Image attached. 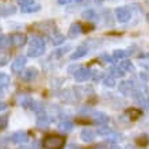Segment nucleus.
Segmentation results:
<instances>
[{"label": "nucleus", "instance_id": "f257e3e1", "mask_svg": "<svg viewBox=\"0 0 149 149\" xmlns=\"http://www.w3.org/2000/svg\"><path fill=\"white\" fill-rule=\"evenodd\" d=\"M46 47V42L42 37H33L30 39V47L27 50V56L29 57H39L43 54Z\"/></svg>", "mask_w": 149, "mask_h": 149}, {"label": "nucleus", "instance_id": "f03ea898", "mask_svg": "<svg viewBox=\"0 0 149 149\" xmlns=\"http://www.w3.org/2000/svg\"><path fill=\"white\" fill-rule=\"evenodd\" d=\"M64 145H65V137L61 136H47L42 141V146L45 149H63Z\"/></svg>", "mask_w": 149, "mask_h": 149}, {"label": "nucleus", "instance_id": "7ed1b4c3", "mask_svg": "<svg viewBox=\"0 0 149 149\" xmlns=\"http://www.w3.org/2000/svg\"><path fill=\"white\" fill-rule=\"evenodd\" d=\"M115 18H117V20L121 22V23L129 22V19L132 18L130 10L127 7H118L117 10H115Z\"/></svg>", "mask_w": 149, "mask_h": 149}, {"label": "nucleus", "instance_id": "20e7f679", "mask_svg": "<svg viewBox=\"0 0 149 149\" xmlns=\"http://www.w3.org/2000/svg\"><path fill=\"white\" fill-rule=\"evenodd\" d=\"M26 63H27V61H26V57H24V56H18L11 64V71L14 72V73H19V72L23 71Z\"/></svg>", "mask_w": 149, "mask_h": 149}, {"label": "nucleus", "instance_id": "39448f33", "mask_svg": "<svg viewBox=\"0 0 149 149\" xmlns=\"http://www.w3.org/2000/svg\"><path fill=\"white\" fill-rule=\"evenodd\" d=\"M26 42H27V38H26V36L22 34V33H15V34H11V36H10V43L14 45L15 47L23 46Z\"/></svg>", "mask_w": 149, "mask_h": 149}, {"label": "nucleus", "instance_id": "423d86ee", "mask_svg": "<svg viewBox=\"0 0 149 149\" xmlns=\"http://www.w3.org/2000/svg\"><path fill=\"white\" fill-rule=\"evenodd\" d=\"M91 69L90 68H86V67H80V69H79L76 73L73 74L74 76V80L76 81H86V80H88V79L91 77Z\"/></svg>", "mask_w": 149, "mask_h": 149}, {"label": "nucleus", "instance_id": "0eeeda50", "mask_svg": "<svg viewBox=\"0 0 149 149\" xmlns=\"http://www.w3.org/2000/svg\"><path fill=\"white\" fill-rule=\"evenodd\" d=\"M118 90L121 91L123 95H132L136 90V86H134V83L132 80L129 81H122L119 83V86H118Z\"/></svg>", "mask_w": 149, "mask_h": 149}, {"label": "nucleus", "instance_id": "6e6552de", "mask_svg": "<svg viewBox=\"0 0 149 149\" xmlns=\"http://www.w3.org/2000/svg\"><path fill=\"white\" fill-rule=\"evenodd\" d=\"M11 141L14 144H23V142L29 141V134L24 130H18L15 133H12L11 136Z\"/></svg>", "mask_w": 149, "mask_h": 149}, {"label": "nucleus", "instance_id": "1a4fd4ad", "mask_svg": "<svg viewBox=\"0 0 149 149\" xmlns=\"http://www.w3.org/2000/svg\"><path fill=\"white\" fill-rule=\"evenodd\" d=\"M37 74H38V69L31 67V68H27L26 71L22 72V79L26 80V81H31V80H34V79L37 77Z\"/></svg>", "mask_w": 149, "mask_h": 149}, {"label": "nucleus", "instance_id": "9d476101", "mask_svg": "<svg viewBox=\"0 0 149 149\" xmlns=\"http://www.w3.org/2000/svg\"><path fill=\"white\" fill-rule=\"evenodd\" d=\"M92 121L98 125H107L109 122V117H107L104 113H100V111H96V113L92 114Z\"/></svg>", "mask_w": 149, "mask_h": 149}, {"label": "nucleus", "instance_id": "9b49d317", "mask_svg": "<svg viewBox=\"0 0 149 149\" xmlns=\"http://www.w3.org/2000/svg\"><path fill=\"white\" fill-rule=\"evenodd\" d=\"M80 137H81V140L84 142H92L95 138V132L92 129L86 127V129H83L81 132H80Z\"/></svg>", "mask_w": 149, "mask_h": 149}, {"label": "nucleus", "instance_id": "f8f14e48", "mask_svg": "<svg viewBox=\"0 0 149 149\" xmlns=\"http://www.w3.org/2000/svg\"><path fill=\"white\" fill-rule=\"evenodd\" d=\"M49 125H50V118L47 117V115H39L38 119H37V126H38L39 129H47L49 127Z\"/></svg>", "mask_w": 149, "mask_h": 149}, {"label": "nucleus", "instance_id": "ddd939ff", "mask_svg": "<svg viewBox=\"0 0 149 149\" xmlns=\"http://www.w3.org/2000/svg\"><path fill=\"white\" fill-rule=\"evenodd\" d=\"M81 31H83L81 24H80V23H73L71 27H69V31H68V37H69V38H76V37H77Z\"/></svg>", "mask_w": 149, "mask_h": 149}, {"label": "nucleus", "instance_id": "4468645a", "mask_svg": "<svg viewBox=\"0 0 149 149\" xmlns=\"http://www.w3.org/2000/svg\"><path fill=\"white\" fill-rule=\"evenodd\" d=\"M88 53V49H87L86 46H79L76 50L73 52L71 54V60H79L81 58V57H84V56Z\"/></svg>", "mask_w": 149, "mask_h": 149}, {"label": "nucleus", "instance_id": "2eb2a0df", "mask_svg": "<svg viewBox=\"0 0 149 149\" xmlns=\"http://www.w3.org/2000/svg\"><path fill=\"white\" fill-rule=\"evenodd\" d=\"M41 10V4L38 3H31L29 4V6H24V7H20V11L22 12H26V14H33V12H37Z\"/></svg>", "mask_w": 149, "mask_h": 149}, {"label": "nucleus", "instance_id": "dca6fc26", "mask_svg": "<svg viewBox=\"0 0 149 149\" xmlns=\"http://www.w3.org/2000/svg\"><path fill=\"white\" fill-rule=\"evenodd\" d=\"M119 68H121L123 72H134L136 71V68H134L133 63L130 61V60H123V61H121V64H119Z\"/></svg>", "mask_w": 149, "mask_h": 149}, {"label": "nucleus", "instance_id": "f3484780", "mask_svg": "<svg viewBox=\"0 0 149 149\" xmlns=\"http://www.w3.org/2000/svg\"><path fill=\"white\" fill-rule=\"evenodd\" d=\"M16 12V8L14 6H4V4H0V15L1 16H6V15H10V14H15Z\"/></svg>", "mask_w": 149, "mask_h": 149}, {"label": "nucleus", "instance_id": "a211bd4d", "mask_svg": "<svg viewBox=\"0 0 149 149\" xmlns=\"http://www.w3.org/2000/svg\"><path fill=\"white\" fill-rule=\"evenodd\" d=\"M130 53H132V52L125 50V49H117V50H114L113 57H114V60H125Z\"/></svg>", "mask_w": 149, "mask_h": 149}, {"label": "nucleus", "instance_id": "6ab92c4d", "mask_svg": "<svg viewBox=\"0 0 149 149\" xmlns=\"http://www.w3.org/2000/svg\"><path fill=\"white\" fill-rule=\"evenodd\" d=\"M64 41H65V37H64L61 33H58V31L52 36V43H53L54 46H58V45L64 43Z\"/></svg>", "mask_w": 149, "mask_h": 149}, {"label": "nucleus", "instance_id": "aec40b11", "mask_svg": "<svg viewBox=\"0 0 149 149\" xmlns=\"http://www.w3.org/2000/svg\"><path fill=\"white\" fill-rule=\"evenodd\" d=\"M58 129L64 133H69L72 129H73V123L69 121H64V122H60L58 123Z\"/></svg>", "mask_w": 149, "mask_h": 149}, {"label": "nucleus", "instance_id": "412c9836", "mask_svg": "<svg viewBox=\"0 0 149 149\" xmlns=\"http://www.w3.org/2000/svg\"><path fill=\"white\" fill-rule=\"evenodd\" d=\"M123 74H125V72L122 71L119 67H117V65H114V67L110 68V76H113L114 79L115 77H123Z\"/></svg>", "mask_w": 149, "mask_h": 149}, {"label": "nucleus", "instance_id": "4be33fe9", "mask_svg": "<svg viewBox=\"0 0 149 149\" xmlns=\"http://www.w3.org/2000/svg\"><path fill=\"white\" fill-rule=\"evenodd\" d=\"M111 133H113V130L106 125H100V127L96 129V134H99V136H106L107 137V136H110Z\"/></svg>", "mask_w": 149, "mask_h": 149}, {"label": "nucleus", "instance_id": "5701e85b", "mask_svg": "<svg viewBox=\"0 0 149 149\" xmlns=\"http://www.w3.org/2000/svg\"><path fill=\"white\" fill-rule=\"evenodd\" d=\"M126 114H127V117H130V119H138L140 118V115H141V111L138 110V109H134V107H132V109H129V110L126 111Z\"/></svg>", "mask_w": 149, "mask_h": 149}, {"label": "nucleus", "instance_id": "b1692460", "mask_svg": "<svg viewBox=\"0 0 149 149\" xmlns=\"http://www.w3.org/2000/svg\"><path fill=\"white\" fill-rule=\"evenodd\" d=\"M10 83H11V80H10V76H8V74L0 73V87H1V88L10 86Z\"/></svg>", "mask_w": 149, "mask_h": 149}, {"label": "nucleus", "instance_id": "393cba45", "mask_svg": "<svg viewBox=\"0 0 149 149\" xmlns=\"http://www.w3.org/2000/svg\"><path fill=\"white\" fill-rule=\"evenodd\" d=\"M137 144L140 146H146L149 144V136L148 134H141V136L137 138Z\"/></svg>", "mask_w": 149, "mask_h": 149}, {"label": "nucleus", "instance_id": "a878e982", "mask_svg": "<svg viewBox=\"0 0 149 149\" xmlns=\"http://www.w3.org/2000/svg\"><path fill=\"white\" fill-rule=\"evenodd\" d=\"M81 16L84 18L86 20H91V19H94V18H96V14H95L94 10H86V11L81 14Z\"/></svg>", "mask_w": 149, "mask_h": 149}, {"label": "nucleus", "instance_id": "bb28decb", "mask_svg": "<svg viewBox=\"0 0 149 149\" xmlns=\"http://www.w3.org/2000/svg\"><path fill=\"white\" fill-rule=\"evenodd\" d=\"M103 84H104L106 87L113 88V87H115V79L109 74V76H106V77H103Z\"/></svg>", "mask_w": 149, "mask_h": 149}, {"label": "nucleus", "instance_id": "cd10ccee", "mask_svg": "<svg viewBox=\"0 0 149 149\" xmlns=\"http://www.w3.org/2000/svg\"><path fill=\"white\" fill-rule=\"evenodd\" d=\"M33 103H34V100H33L30 96H27V98H23L20 100V106L24 107V109H31Z\"/></svg>", "mask_w": 149, "mask_h": 149}, {"label": "nucleus", "instance_id": "c85d7f7f", "mask_svg": "<svg viewBox=\"0 0 149 149\" xmlns=\"http://www.w3.org/2000/svg\"><path fill=\"white\" fill-rule=\"evenodd\" d=\"M107 137H109L107 140H109L110 142H114V144H115V142H119V141L122 140V138H123V137H122V134H121V133H118V134L111 133L110 136H107Z\"/></svg>", "mask_w": 149, "mask_h": 149}, {"label": "nucleus", "instance_id": "c756f323", "mask_svg": "<svg viewBox=\"0 0 149 149\" xmlns=\"http://www.w3.org/2000/svg\"><path fill=\"white\" fill-rule=\"evenodd\" d=\"M8 43H10V37L0 34V47H6Z\"/></svg>", "mask_w": 149, "mask_h": 149}, {"label": "nucleus", "instance_id": "7c9ffc66", "mask_svg": "<svg viewBox=\"0 0 149 149\" xmlns=\"http://www.w3.org/2000/svg\"><path fill=\"white\" fill-rule=\"evenodd\" d=\"M91 77L94 79L95 81H98V80H100L103 77V73L100 71H98V69H95V71L91 72Z\"/></svg>", "mask_w": 149, "mask_h": 149}, {"label": "nucleus", "instance_id": "2f4dec72", "mask_svg": "<svg viewBox=\"0 0 149 149\" xmlns=\"http://www.w3.org/2000/svg\"><path fill=\"white\" fill-rule=\"evenodd\" d=\"M8 125V117L7 115H0V129H6Z\"/></svg>", "mask_w": 149, "mask_h": 149}, {"label": "nucleus", "instance_id": "473e14b6", "mask_svg": "<svg viewBox=\"0 0 149 149\" xmlns=\"http://www.w3.org/2000/svg\"><path fill=\"white\" fill-rule=\"evenodd\" d=\"M7 63H8V56L7 54H0V67L7 65Z\"/></svg>", "mask_w": 149, "mask_h": 149}, {"label": "nucleus", "instance_id": "72a5a7b5", "mask_svg": "<svg viewBox=\"0 0 149 149\" xmlns=\"http://www.w3.org/2000/svg\"><path fill=\"white\" fill-rule=\"evenodd\" d=\"M31 110L39 113V111L42 110V104H41L39 102H34V103H33V106H31Z\"/></svg>", "mask_w": 149, "mask_h": 149}, {"label": "nucleus", "instance_id": "f704fd0d", "mask_svg": "<svg viewBox=\"0 0 149 149\" xmlns=\"http://www.w3.org/2000/svg\"><path fill=\"white\" fill-rule=\"evenodd\" d=\"M18 4H19L20 7H24V6H29V4L34 3V0H16Z\"/></svg>", "mask_w": 149, "mask_h": 149}, {"label": "nucleus", "instance_id": "c9c22d12", "mask_svg": "<svg viewBox=\"0 0 149 149\" xmlns=\"http://www.w3.org/2000/svg\"><path fill=\"white\" fill-rule=\"evenodd\" d=\"M79 69H80V65H71V67L68 68V72H69V73H72V74H74L76 72L79 71Z\"/></svg>", "mask_w": 149, "mask_h": 149}, {"label": "nucleus", "instance_id": "e433bc0d", "mask_svg": "<svg viewBox=\"0 0 149 149\" xmlns=\"http://www.w3.org/2000/svg\"><path fill=\"white\" fill-rule=\"evenodd\" d=\"M100 58L104 60V63H113L114 61V57H111V56H109V54H102Z\"/></svg>", "mask_w": 149, "mask_h": 149}, {"label": "nucleus", "instance_id": "4c0bfd02", "mask_svg": "<svg viewBox=\"0 0 149 149\" xmlns=\"http://www.w3.org/2000/svg\"><path fill=\"white\" fill-rule=\"evenodd\" d=\"M67 49H69V47L67 46L65 49H57L54 54H56V56H58V57H60V56H63V54H65V53H67Z\"/></svg>", "mask_w": 149, "mask_h": 149}, {"label": "nucleus", "instance_id": "58836bf2", "mask_svg": "<svg viewBox=\"0 0 149 149\" xmlns=\"http://www.w3.org/2000/svg\"><path fill=\"white\" fill-rule=\"evenodd\" d=\"M7 109V103L6 102H0V111H3Z\"/></svg>", "mask_w": 149, "mask_h": 149}, {"label": "nucleus", "instance_id": "ea45409f", "mask_svg": "<svg viewBox=\"0 0 149 149\" xmlns=\"http://www.w3.org/2000/svg\"><path fill=\"white\" fill-rule=\"evenodd\" d=\"M58 1V4H68V3H71L72 0H57Z\"/></svg>", "mask_w": 149, "mask_h": 149}, {"label": "nucleus", "instance_id": "a19ab883", "mask_svg": "<svg viewBox=\"0 0 149 149\" xmlns=\"http://www.w3.org/2000/svg\"><path fill=\"white\" fill-rule=\"evenodd\" d=\"M142 65V67H145L146 69H149V63H145V61H141V63H140Z\"/></svg>", "mask_w": 149, "mask_h": 149}, {"label": "nucleus", "instance_id": "79ce46f5", "mask_svg": "<svg viewBox=\"0 0 149 149\" xmlns=\"http://www.w3.org/2000/svg\"><path fill=\"white\" fill-rule=\"evenodd\" d=\"M110 149H122V148H121V146H119V145H117V144H115V145H113Z\"/></svg>", "mask_w": 149, "mask_h": 149}, {"label": "nucleus", "instance_id": "37998d69", "mask_svg": "<svg viewBox=\"0 0 149 149\" xmlns=\"http://www.w3.org/2000/svg\"><path fill=\"white\" fill-rule=\"evenodd\" d=\"M126 149H136V148H134L133 145H127V146H126Z\"/></svg>", "mask_w": 149, "mask_h": 149}, {"label": "nucleus", "instance_id": "c03bdc74", "mask_svg": "<svg viewBox=\"0 0 149 149\" xmlns=\"http://www.w3.org/2000/svg\"><path fill=\"white\" fill-rule=\"evenodd\" d=\"M1 94H3V91H1V87H0V95H1Z\"/></svg>", "mask_w": 149, "mask_h": 149}, {"label": "nucleus", "instance_id": "a18cd8bd", "mask_svg": "<svg viewBox=\"0 0 149 149\" xmlns=\"http://www.w3.org/2000/svg\"><path fill=\"white\" fill-rule=\"evenodd\" d=\"M19 149H27V148H26V146H23V148H19Z\"/></svg>", "mask_w": 149, "mask_h": 149}, {"label": "nucleus", "instance_id": "49530a36", "mask_svg": "<svg viewBox=\"0 0 149 149\" xmlns=\"http://www.w3.org/2000/svg\"><path fill=\"white\" fill-rule=\"evenodd\" d=\"M0 149H7V148H4V146H1V148H0Z\"/></svg>", "mask_w": 149, "mask_h": 149}, {"label": "nucleus", "instance_id": "de8ad7c7", "mask_svg": "<svg viewBox=\"0 0 149 149\" xmlns=\"http://www.w3.org/2000/svg\"><path fill=\"white\" fill-rule=\"evenodd\" d=\"M74 1H80V0H74Z\"/></svg>", "mask_w": 149, "mask_h": 149}, {"label": "nucleus", "instance_id": "09e8293b", "mask_svg": "<svg viewBox=\"0 0 149 149\" xmlns=\"http://www.w3.org/2000/svg\"><path fill=\"white\" fill-rule=\"evenodd\" d=\"M148 19H149V16H148Z\"/></svg>", "mask_w": 149, "mask_h": 149}]
</instances>
